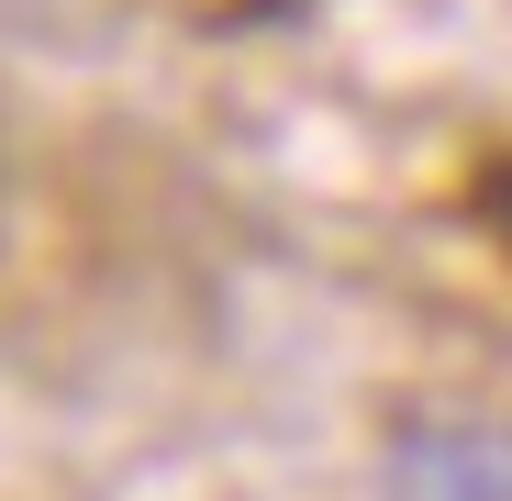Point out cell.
Masks as SVG:
<instances>
[{"label": "cell", "instance_id": "obj_1", "mask_svg": "<svg viewBox=\"0 0 512 501\" xmlns=\"http://www.w3.org/2000/svg\"><path fill=\"white\" fill-rule=\"evenodd\" d=\"M379 501H512V412L423 401L379 446Z\"/></svg>", "mask_w": 512, "mask_h": 501}]
</instances>
